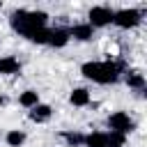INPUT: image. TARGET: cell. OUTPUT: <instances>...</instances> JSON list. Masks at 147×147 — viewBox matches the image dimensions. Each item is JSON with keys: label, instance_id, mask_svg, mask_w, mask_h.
Masks as SVG:
<instances>
[{"label": "cell", "instance_id": "cell-14", "mask_svg": "<svg viewBox=\"0 0 147 147\" xmlns=\"http://www.w3.org/2000/svg\"><path fill=\"white\" fill-rule=\"evenodd\" d=\"M5 142H7L9 147H23V142H25V131H18V129H11V131H7V136H5Z\"/></svg>", "mask_w": 147, "mask_h": 147}, {"label": "cell", "instance_id": "cell-4", "mask_svg": "<svg viewBox=\"0 0 147 147\" xmlns=\"http://www.w3.org/2000/svg\"><path fill=\"white\" fill-rule=\"evenodd\" d=\"M140 21H142V11L140 9H119V11H115L113 14V25H117V28H122V30H129V28H136V25H140Z\"/></svg>", "mask_w": 147, "mask_h": 147}, {"label": "cell", "instance_id": "cell-7", "mask_svg": "<svg viewBox=\"0 0 147 147\" xmlns=\"http://www.w3.org/2000/svg\"><path fill=\"white\" fill-rule=\"evenodd\" d=\"M94 37V28L90 23H76L69 28V39H76V41H90Z\"/></svg>", "mask_w": 147, "mask_h": 147}, {"label": "cell", "instance_id": "cell-2", "mask_svg": "<svg viewBox=\"0 0 147 147\" xmlns=\"http://www.w3.org/2000/svg\"><path fill=\"white\" fill-rule=\"evenodd\" d=\"M124 71L122 62H113V60H101V62H85L80 67V74L99 85H113L119 80V74Z\"/></svg>", "mask_w": 147, "mask_h": 147}, {"label": "cell", "instance_id": "cell-11", "mask_svg": "<svg viewBox=\"0 0 147 147\" xmlns=\"http://www.w3.org/2000/svg\"><path fill=\"white\" fill-rule=\"evenodd\" d=\"M69 101H71V106H87L90 103V92L85 90V87H76V90H71V94H69Z\"/></svg>", "mask_w": 147, "mask_h": 147}, {"label": "cell", "instance_id": "cell-15", "mask_svg": "<svg viewBox=\"0 0 147 147\" xmlns=\"http://www.w3.org/2000/svg\"><path fill=\"white\" fill-rule=\"evenodd\" d=\"M62 138L69 147H80L85 142V136L83 133H74V131H62Z\"/></svg>", "mask_w": 147, "mask_h": 147}, {"label": "cell", "instance_id": "cell-1", "mask_svg": "<svg viewBox=\"0 0 147 147\" xmlns=\"http://www.w3.org/2000/svg\"><path fill=\"white\" fill-rule=\"evenodd\" d=\"M9 25L14 32H18L32 44H46L48 39V14L46 11L16 9L9 16Z\"/></svg>", "mask_w": 147, "mask_h": 147}, {"label": "cell", "instance_id": "cell-17", "mask_svg": "<svg viewBox=\"0 0 147 147\" xmlns=\"http://www.w3.org/2000/svg\"><path fill=\"white\" fill-rule=\"evenodd\" d=\"M0 9H2V2H0Z\"/></svg>", "mask_w": 147, "mask_h": 147}, {"label": "cell", "instance_id": "cell-12", "mask_svg": "<svg viewBox=\"0 0 147 147\" xmlns=\"http://www.w3.org/2000/svg\"><path fill=\"white\" fill-rule=\"evenodd\" d=\"M126 85H129L131 90L142 92V90H145V76H142L140 71H129V74H126Z\"/></svg>", "mask_w": 147, "mask_h": 147}, {"label": "cell", "instance_id": "cell-9", "mask_svg": "<svg viewBox=\"0 0 147 147\" xmlns=\"http://www.w3.org/2000/svg\"><path fill=\"white\" fill-rule=\"evenodd\" d=\"M51 115H53V108H51L48 103H37L34 108H30V119H32V122H37V124L48 122V119H51Z\"/></svg>", "mask_w": 147, "mask_h": 147}, {"label": "cell", "instance_id": "cell-10", "mask_svg": "<svg viewBox=\"0 0 147 147\" xmlns=\"http://www.w3.org/2000/svg\"><path fill=\"white\" fill-rule=\"evenodd\" d=\"M0 74L2 76H16V74H21V62L14 55L0 57Z\"/></svg>", "mask_w": 147, "mask_h": 147}, {"label": "cell", "instance_id": "cell-5", "mask_svg": "<svg viewBox=\"0 0 147 147\" xmlns=\"http://www.w3.org/2000/svg\"><path fill=\"white\" fill-rule=\"evenodd\" d=\"M113 9L110 7H106V5H99V7H92L90 9V14H87V23L96 30V28H106V25H110L113 23Z\"/></svg>", "mask_w": 147, "mask_h": 147}, {"label": "cell", "instance_id": "cell-3", "mask_svg": "<svg viewBox=\"0 0 147 147\" xmlns=\"http://www.w3.org/2000/svg\"><path fill=\"white\" fill-rule=\"evenodd\" d=\"M108 129H110L113 133L129 136V133L136 129V122H133V117H129V113H124V110H117V113L108 115Z\"/></svg>", "mask_w": 147, "mask_h": 147}, {"label": "cell", "instance_id": "cell-16", "mask_svg": "<svg viewBox=\"0 0 147 147\" xmlns=\"http://www.w3.org/2000/svg\"><path fill=\"white\" fill-rule=\"evenodd\" d=\"M7 103V96H0V106H5Z\"/></svg>", "mask_w": 147, "mask_h": 147}, {"label": "cell", "instance_id": "cell-13", "mask_svg": "<svg viewBox=\"0 0 147 147\" xmlns=\"http://www.w3.org/2000/svg\"><path fill=\"white\" fill-rule=\"evenodd\" d=\"M18 103L23 106V108H34L37 103H39V94L34 92V90H25V92H21V96H18Z\"/></svg>", "mask_w": 147, "mask_h": 147}, {"label": "cell", "instance_id": "cell-6", "mask_svg": "<svg viewBox=\"0 0 147 147\" xmlns=\"http://www.w3.org/2000/svg\"><path fill=\"white\" fill-rule=\"evenodd\" d=\"M48 46L53 48H62L69 44V30L67 28H48V39H46Z\"/></svg>", "mask_w": 147, "mask_h": 147}, {"label": "cell", "instance_id": "cell-8", "mask_svg": "<svg viewBox=\"0 0 147 147\" xmlns=\"http://www.w3.org/2000/svg\"><path fill=\"white\" fill-rule=\"evenodd\" d=\"M83 147H110V133H108V131H94V133H87Z\"/></svg>", "mask_w": 147, "mask_h": 147}]
</instances>
